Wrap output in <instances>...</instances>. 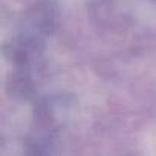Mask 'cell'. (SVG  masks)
<instances>
[{"mask_svg": "<svg viewBox=\"0 0 156 156\" xmlns=\"http://www.w3.org/2000/svg\"><path fill=\"white\" fill-rule=\"evenodd\" d=\"M103 2H107V0H98V3H103Z\"/></svg>", "mask_w": 156, "mask_h": 156, "instance_id": "obj_2", "label": "cell"}, {"mask_svg": "<svg viewBox=\"0 0 156 156\" xmlns=\"http://www.w3.org/2000/svg\"><path fill=\"white\" fill-rule=\"evenodd\" d=\"M2 17L11 34H29L46 38L55 25L54 0H2Z\"/></svg>", "mask_w": 156, "mask_h": 156, "instance_id": "obj_1", "label": "cell"}]
</instances>
